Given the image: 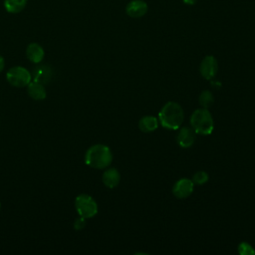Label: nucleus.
<instances>
[{"mask_svg": "<svg viewBox=\"0 0 255 255\" xmlns=\"http://www.w3.org/2000/svg\"><path fill=\"white\" fill-rule=\"evenodd\" d=\"M27 87H28L27 88L28 94L32 99H34L36 101H41L46 98L47 92L42 83H39L36 81H31Z\"/></svg>", "mask_w": 255, "mask_h": 255, "instance_id": "9b49d317", "label": "nucleus"}, {"mask_svg": "<svg viewBox=\"0 0 255 255\" xmlns=\"http://www.w3.org/2000/svg\"><path fill=\"white\" fill-rule=\"evenodd\" d=\"M238 252L241 255H254L255 254L254 248L247 242H241L238 245Z\"/></svg>", "mask_w": 255, "mask_h": 255, "instance_id": "a211bd4d", "label": "nucleus"}, {"mask_svg": "<svg viewBox=\"0 0 255 255\" xmlns=\"http://www.w3.org/2000/svg\"><path fill=\"white\" fill-rule=\"evenodd\" d=\"M85 226H86V218H84V217H82V216H79V217L75 220V223H74L75 229L81 230V229H83Z\"/></svg>", "mask_w": 255, "mask_h": 255, "instance_id": "6ab92c4d", "label": "nucleus"}, {"mask_svg": "<svg viewBox=\"0 0 255 255\" xmlns=\"http://www.w3.org/2000/svg\"><path fill=\"white\" fill-rule=\"evenodd\" d=\"M193 186L194 183L192 180L187 178H181L177 180L173 185L172 192L177 198H185L192 193Z\"/></svg>", "mask_w": 255, "mask_h": 255, "instance_id": "6e6552de", "label": "nucleus"}, {"mask_svg": "<svg viewBox=\"0 0 255 255\" xmlns=\"http://www.w3.org/2000/svg\"><path fill=\"white\" fill-rule=\"evenodd\" d=\"M198 100H199V104H200L201 108H204V109H208L209 107H211L213 104V101H214L213 95L210 91L201 92Z\"/></svg>", "mask_w": 255, "mask_h": 255, "instance_id": "dca6fc26", "label": "nucleus"}, {"mask_svg": "<svg viewBox=\"0 0 255 255\" xmlns=\"http://www.w3.org/2000/svg\"><path fill=\"white\" fill-rule=\"evenodd\" d=\"M0 208H1V203H0Z\"/></svg>", "mask_w": 255, "mask_h": 255, "instance_id": "4be33fe9", "label": "nucleus"}, {"mask_svg": "<svg viewBox=\"0 0 255 255\" xmlns=\"http://www.w3.org/2000/svg\"><path fill=\"white\" fill-rule=\"evenodd\" d=\"M199 71L201 76L206 80L212 79L218 71L217 60L213 56H206L200 64Z\"/></svg>", "mask_w": 255, "mask_h": 255, "instance_id": "423d86ee", "label": "nucleus"}, {"mask_svg": "<svg viewBox=\"0 0 255 255\" xmlns=\"http://www.w3.org/2000/svg\"><path fill=\"white\" fill-rule=\"evenodd\" d=\"M190 125L192 129L199 134H210L214 128V123L211 114L207 109L201 108L194 111L190 117Z\"/></svg>", "mask_w": 255, "mask_h": 255, "instance_id": "7ed1b4c3", "label": "nucleus"}, {"mask_svg": "<svg viewBox=\"0 0 255 255\" xmlns=\"http://www.w3.org/2000/svg\"><path fill=\"white\" fill-rule=\"evenodd\" d=\"M194 184H198V185H202L204 184L205 182H207L208 180V174L207 172L203 171V170H200V171H197L193 174L192 176V179Z\"/></svg>", "mask_w": 255, "mask_h": 255, "instance_id": "f3484780", "label": "nucleus"}, {"mask_svg": "<svg viewBox=\"0 0 255 255\" xmlns=\"http://www.w3.org/2000/svg\"><path fill=\"white\" fill-rule=\"evenodd\" d=\"M182 1L186 5H194L197 2V0H182Z\"/></svg>", "mask_w": 255, "mask_h": 255, "instance_id": "412c9836", "label": "nucleus"}, {"mask_svg": "<svg viewBox=\"0 0 255 255\" xmlns=\"http://www.w3.org/2000/svg\"><path fill=\"white\" fill-rule=\"evenodd\" d=\"M121 180V175L118 169L108 168L103 174V182L109 188L116 187Z\"/></svg>", "mask_w": 255, "mask_h": 255, "instance_id": "f8f14e48", "label": "nucleus"}, {"mask_svg": "<svg viewBox=\"0 0 255 255\" xmlns=\"http://www.w3.org/2000/svg\"><path fill=\"white\" fill-rule=\"evenodd\" d=\"M4 67H5V61H4V58L0 55V73L3 71Z\"/></svg>", "mask_w": 255, "mask_h": 255, "instance_id": "aec40b11", "label": "nucleus"}, {"mask_svg": "<svg viewBox=\"0 0 255 255\" xmlns=\"http://www.w3.org/2000/svg\"><path fill=\"white\" fill-rule=\"evenodd\" d=\"M6 79L11 86L16 88H23L29 85L32 80V75L26 68L16 66L8 70Z\"/></svg>", "mask_w": 255, "mask_h": 255, "instance_id": "39448f33", "label": "nucleus"}, {"mask_svg": "<svg viewBox=\"0 0 255 255\" xmlns=\"http://www.w3.org/2000/svg\"><path fill=\"white\" fill-rule=\"evenodd\" d=\"M148 10L147 3L143 0H131L126 6V13L131 18H140Z\"/></svg>", "mask_w": 255, "mask_h": 255, "instance_id": "0eeeda50", "label": "nucleus"}, {"mask_svg": "<svg viewBox=\"0 0 255 255\" xmlns=\"http://www.w3.org/2000/svg\"><path fill=\"white\" fill-rule=\"evenodd\" d=\"M44 55H45L44 49L38 43H31L28 45L26 49V56L28 60L32 63L39 64L43 60Z\"/></svg>", "mask_w": 255, "mask_h": 255, "instance_id": "9d476101", "label": "nucleus"}, {"mask_svg": "<svg viewBox=\"0 0 255 255\" xmlns=\"http://www.w3.org/2000/svg\"><path fill=\"white\" fill-rule=\"evenodd\" d=\"M28 0H4V8L8 13H20L27 4Z\"/></svg>", "mask_w": 255, "mask_h": 255, "instance_id": "2eb2a0df", "label": "nucleus"}, {"mask_svg": "<svg viewBox=\"0 0 255 255\" xmlns=\"http://www.w3.org/2000/svg\"><path fill=\"white\" fill-rule=\"evenodd\" d=\"M75 207L78 214L84 218H92L98 213V204L88 194H80L75 199Z\"/></svg>", "mask_w": 255, "mask_h": 255, "instance_id": "20e7f679", "label": "nucleus"}, {"mask_svg": "<svg viewBox=\"0 0 255 255\" xmlns=\"http://www.w3.org/2000/svg\"><path fill=\"white\" fill-rule=\"evenodd\" d=\"M158 121L155 117L145 116L142 117L138 122V128L143 132H150L157 128Z\"/></svg>", "mask_w": 255, "mask_h": 255, "instance_id": "ddd939ff", "label": "nucleus"}, {"mask_svg": "<svg viewBox=\"0 0 255 255\" xmlns=\"http://www.w3.org/2000/svg\"><path fill=\"white\" fill-rule=\"evenodd\" d=\"M113 160V153L109 146L105 144L92 145L85 154V162L97 169H103L108 167Z\"/></svg>", "mask_w": 255, "mask_h": 255, "instance_id": "f03ea898", "label": "nucleus"}, {"mask_svg": "<svg viewBox=\"0 0 255 255\" xmlns=\"http://www.w3.org/2000/svg\"><path fill=\"white\" fill-rule=\"evenodd\" d=\"M176 140L181 147H189L195 140V131L190 128L183 127L179 129Z\"/></svg>", "mask_w": 255, "mask_h": 255, "instance_id": "1a4fd4ad", "label": "nucleus"}, {"mask_svg": "<svg viewBox=\"0 0 255 255\" xmlns=\"http://www.w3.org/2000/svg\"><path fill=\"white\" fill-rule=\"evenodd\" d=\"M52 77V71L47 66H39L34 70V81L39 83H48Z\"/></svg>", "mask_w": 255, "mask_h": 255, "instance_id": "4468645a", "label": "nucleus"}, {"mask_svg": "<svg viewBox=\"0 0 255 255\" xmlns=\"http://www.w3.org/2000/svg\"><path fill=\"white\" fill-rule=\"evenodd\" d=\"M160 125L167 129H177L184 119L183 110L175 102L166 103L158 113Z\"/></svg>", "mask_w": 255, "mask_h": 255, "instance_id": "f257e3e1", "label": "nucleus"}]
</instances>
